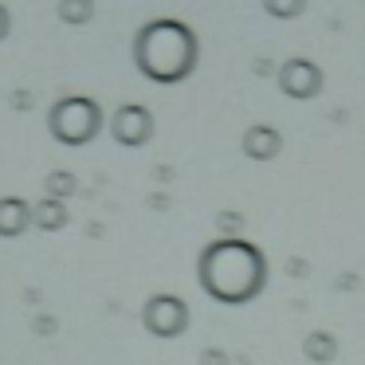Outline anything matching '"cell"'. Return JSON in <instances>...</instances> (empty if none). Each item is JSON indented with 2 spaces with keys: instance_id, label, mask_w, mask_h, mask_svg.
Listing matches in <instances>:
<instances>
[{
  "instance_id": "obj_4",
  "label": "cell",
  "mask_w": 365,
  "mask_h": 365,
  "mask_svg": "<svg viewBox=\"0 0 365 365\" xmlns=\"http://www.w3.org/2000/svg\"><path fill=\"white\" fill-rule=\"evenodd\" d=\"M275 87L283 91L287 98H294V103H310V98L322 95L326 71H322V67H318L310 56H291V59H283V63H279Z\"/></svg>"
},
{
  "instance_id": "obj_16",
  "label": "cell",
  "mask_w": 365,
  "mask_h": 365,
  "mask_svg": "<svg viewBox=\"0 0 365 365\" xmlns=\"http://www.w3.org/2000/svg\"><path fill=\"white\" fill-rule=\"evenodd\" d=\"M200 365H232V357L224 354V349H205V354H200Z\"/></svg>"
},
{
  "instance_id": "obj_3",
  "label": "cell",
  "mask_w": 365,
  "mask_h": 365,
  "mask_svg": "<svg viewBox=\"0 0 365 365\" xmlns=\"http://www.w3.org/2000/svg\"><path fill=\"white\" fill-rule=\"evenodd\" d=\"M48 130L63 145H87L103 134V106L87 95H67L51 106Z\"/></svg>"
},
{
  "instance_id": "obj_18",
  "label": "cell",
  "mask_w": 365,
  "mask_h": 365,
  "mask_svg": "<svg viewBox=\"0 0 365 365\" xmlns=\"http://www.w3.org/2000/svg\"><path fill=\"white\" fill-rule=\"evenodd\" d=\"M9 32H12V12L9 4H0V40H9Z\"/></svg>"
},
{
  "instance_id": "obj_21",
  "label": "cell",
  "mask_w": 365,
  "mask_h": 365,
  "mask_svg": "<svg viewBox=\"0 0 365 365\" xmlns=\"http://www.w3.org/2000/svg\"><path fill=\"white\" fill-rule=\"evenodd\" d=\"M232 365H252V361H244V357H240V361H232Z\"/></svg>"
},
{
  "instance_id": "obj_13",
  "label": "cell",
  "mask_w": 365,
  "mask_h": 365,
  "mask_svg": "<svg viewBox=\"0 0 365 365\" xmlns=\"http://www.w3.org/2000/svg\"><path fill=\"white\" fill-rule=\"evenodd\" d=\"M43 185H48V197L51 200H63V197H71V192H75V177L71 173H48V181H43Z\"/></svg>"
},
{
  "instance_id": "obj_7",
  "label": "cell",
  "mask_w": 365,
  "mask_h": 365,
  "mask_svg": "<svg viewBox=\"0 0 365 365\" xmlns=\"http://www.w3.org/2000/svg\"><path fill=\"white\" fill-rule=\"evenodd\" d=\"M244 153L252 161H275L279 153H283V134H279L275 126H267V122H255V126L244 130Z\"/></svg>"
},
{
  "instance_id": "obj_5",
  "label": "cell",
  "mask_w": 365,
  "mask_h": 365,
  "mask_svg": "<svg viewBox=\"0 0 365 365\" xmlns=\"http://www.w3.org/2000/svg\"><path fill=\"white\" fill-rule=\"evenodd\" d=\"M145 330L158 334V338H177V334L189 330V307H185V299H177V294H153L150 302H145Z\"/></svg>"
},
{
  "instance_id": "obj_2",
  "label": "cell",
  "mask_w": 365,
  "mask_h": 365,
  "mask_svg": "<svg viewBox=\"0 0 365 365\" xmlns=\"http://www.w3.org/2000/svg\"><path fill=\"white\" fill-rule=\"evenodd\" d=\"M134 63L150 83L177 87L197 71L200 40L185 20H173V16L145 20L134 36Z\"/></svg>"
},
{
  "instance_id": "obj_20",
  "label": "cell",
  "mask_w": 365,
  "mask_h": 365,
  "mask_svg": "<svg viewBox=\"0 0 365 365\" xmlns=\"http://www.w3.org/2000/svg\"><path fill=\"white\" fill-rule=\"evenodd\" d=\"M307 263H302V259H291V263H287V275H307Z\"/></svg>"
},
{
  "instance_id": "obj_12",
  "label": "cell",
  "mask_w": 365,
  "mask_h": 365,
  "mask_svg": "<svg viewBox=\"0 0 365 365\" xmlns=\"http://www.w3.org/2000/svg\"><path fill=\"white\" fill-rule=\"evenodd\" d=\"M263 12H267L271 20H299L302 12H307L310 0H259Z\"/></svg>"
},
{
  "instance_id": "obj_11",
  "label": "cell",
  "mask_w": 365,
  "mask_h": 365,
  "mask_svg": "<svg viewBox=\"0 0 365 365\" xmlns=\"http://www.w3.org/2000/svg\"><path fill=\"white\" fill-rule=\"evenodd\" d=\"M32 220L40 224L43 232H56V228H63V224H67V212H63V205H59V200L43 197L40 205L32 208Z\"/></svg>"
},
{
  "instance_id": "obj_1",
  "label": "cell",
  "mask_w": 365,
  "mask_h": 365,
  "mask_svg": "<svg viewBox=\"0 0 365 365\" xmlns=\"http://www.w3.org/2000/svg\"><path fill=\"white\" fill-rule=\"evenodd\" d=\"M197 279L216 302L240 307V302H252L255 294H263V287H267V259L247 240L224 236L200 252Z\"/></svg>"
},
{
  "instance_id": "obj_17",
  "label": "cell",
  "mask_w": 365,
  "mask_h": 365,
  "mask_svg": "<svg viewBox=\"0 0 365 365\" xmlns=\"http://www.w3.org/2000/svg\"><path fill=\"white\" fill-rule=\"evenodd\" d=\"M9 103L16 106V110H28V106H32L36 98H32V91H12V98H9Z\"/></svg>"
},
{
  "instance_id": "obj_10",
  "label": "cell",
  "mask_w": 365,
  "mask_h": 365,
  "mask_svg": "<svg viewBox=\"0 0 365 365\" xmlns=\"http://www.w3.org/2000/svg\"><path fill=\"white\" fill-rule=\"evenodd\" d=\"M56 16L63 20L67 28H83V24L95 20V0H59Z\"/></svg>"
},
{
  "instance_id": "obj_15",
  "label": "cell",
  "mask_w": 365,
  "mask_h": 365,
  "mask_svg": "<svg viewBox=\"0 0 365 365\" xmlns=\"http://www.w3.org/2000/svg\"><path fill=\"white\" fill-rule=\"evenodd\" d=\"M252 71H255V75H271V79H275L279 63H275V59H267V56H255V59H252Z\"/></svg>"
},
{
  "instance_id": "obj_9",
  "label": "cell",
  "mask_w": 365,
  "mask_h": 365,
  "mask_svg": "<svg viewBox=\"0 0 365 365\" xmlns=\"http://www.w3.org/2000/svg\"><path fill=\"white\" fill-rule=\"evenodd\" d=\"M302 354L314 365H330L334 357H338V338H334L330 330H310L307 338H302Z\"/></svg>"
},
{
  "instance_id": "obj_19",
  "label": "cell",
  "mask_w": 365,
  "mask_h": 365,
  "mask_svg": "<svg viewBox=\"0 0 365 365\" xmlns=\"http://www.w3.org/2000/svg\"><path fill=\"white\" fill-rule=\"evenodd\" d=\"M357 283H361L357 275H338V291H354Z\"/></svg>"
},
{
  "instance_id": "obj_6",
  "label": "cell",
  "mask_w": 365,
  "mask_h": 365,
  "mask_svg": "<svg viewBox=\"0 0 365 365\" xmlns=\"http://www.w3.org/2000/svg\"><path fill=\"white\" fill-rule=\"evenodd\" d=\"M110 134H114L118 145L138 150V145H145L153 138V114L145 110L142 103H122L118 110H114V118H110Z\"/></svg>"
},
{
  "instance_id": "obj_14",
  "label": "cell",
  "mask_w": 365,
  "mask_h": 365,
  "mask_svg": "<svg viewBox=\"0 0 365 365\" xmlns=\"http://www.w3.org/2000/svg\"><path fill=\"white\" fill-rule=\"evenodd\" d=\"M216 228H220L224 236L232 240L240 228H244V216H240V212H220V216H216Z\"/></svg>"
},
{
  "instance_id": "obj_8",
  "label": "cell",
  "mask_w": 365,
  "mask_h": 365,
  "mask_svg": "<svg viewBox=\"0 0 365 365\" xmlns=\"http://www.w3.org/2000/svg\"><path fill=\"white\" fill-rule=\"evenodd\" d=\"M32 220V208L20 197H4L0 200V236H20Z\"/></svg>"
}]
</instances>
